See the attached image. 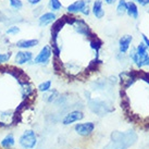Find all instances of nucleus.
<instances>
[{
	"instance_id": "1",
	"label": "nucleus",
	"mask_w": 149,
	"mask_h": 149,
	"mask_svg": "<svg viewBox=\"0 0 149 149\" xmlns=\"http://www.w3.org/2000/svg\"><path fill=\"white\" fill-rule=\"evenodd\" d=\"M19 144L24 149H34L37 145V135L33 130H26L19 139Z\"/></svg>"
},
{
	"instance_id": "2",
	"label": "nucleus",
	"mask_w": 149,
	"mask_h": 149,
	"mask_svg": "<svg viewBox=\"0 0 149 149\" xmlns=\"http://www.w3.org/2000/svg\"><path fill=\"white\" fill-rule=\"evenodd\" d=\"M96 125L93 122H85V123H79L75 125V132L79 134V136H89L91 134H93V132L95 131Z\"/></svg>"
},
{
	"instance_id": "3",
	"label": "nucleus",
	"mask_w": 149,
	"mask_h": 149,
	"mask_svg": "<svg viewBox=\"0 0 149 149\" xmlns=\"http://www.w3.org/2000/svg\"><path fill=\"white\" fill-rule=\"evenodd\" d=\"M84 119V113L81 110H73V111L69 112L62 120L63 125H71L75 123V122H79V121L83 120Z\"/></svg>"
},
{
	"instance_id": "4",
	"label": "nucleus",
	"mask_w": 149,
	"mask_h": 149,
	"mask_svg": "<svg viewBox=\"0 0 149 149\" xmlns=\"http://www.w3.org/2000/svg\"><path fill=\"white\" fill-rule=\"evenodd\" d=\"M51 54H52V51L50 49V47L49 46H45L39 51L37 57L34 59V63H36V64H46L47 62H49Z\"/></svg>"
},
{
	"instance_id": "5",
	"label": "nucleus",
	"mask_w": 149,
	"mask_h": 149,
	"mask_svg": "<svg viewBox=\"0 0 149 149\" xmlns=\"http://www.w3.org/2000/svg\"><path fill=\"white\" fill-rule=\"evenodd\" d=\"M75 25V29L76 32H79V34H83L85 36H88V37H94V35L91 33L89 26L83 21V20H79V19H76L74 22Z\"/></svg>"
},
{
	"instance_id": "6",
	"label": "nucleus",
	"mask_w": 149,
	"mask_h": 149,
	"mask_svg": "<svg viewBox=\"0 0 149 149\" xmlns=\"http://www.w3.org/2000/svg\"><path fill=\"white\" fill-rule=\"evenodd\" d=\"M133 42V36L131 35H124L119 39V50L122 54H124L127 52V50L130 49V46Z\"/></svg>"
},
{
	"instance_id": "7",
	"label": "nucleus",
	"mask_w": 149,
	"mask_h": 149,
	"mask_svg": "<svg viewBox=\"0 0 149 149\" xmlns=\"http://www.w3.org/2000/svg\"><path fill=\"white\" fill-rule=\"evenodd\" d=\"M33 59V54L31 51H19L15 54V63L17 64H25Z\"/></svg>"
},
{
	"instance_id": "8",
	"label": "nucleus",
	"mask_w": 149,
	"mask_h": 149,
	"mask_svg": "<svg viewBox=\"0 0 149 149\" xmlns=\"http://www.w3.org/2000/svg\"><path fill=\"white\" fill-rule=\"evenodd\" d=\"M85 6H86V1H85V0H77V1L73 2L72 4H70V6L66 8V10L70 13L82 12V10H83V8Z\"/></svg>"
},
{
	"instance_id": "9",
	"label": "nucleus",
	"mask_w": 149,
	"mask_h": 149,
	"mask_svg": "<svg viewBox=\"0 0 149 149\" xmlns=\"http://www.w3.org/2000/svg\"><path fill=\"white\" fill-rule=\"evenodd\" d=\"M38 45V39H22L17 42V47L21 49H29Z\"/></svg>"
},
{
	"instance_id": "10",
	"label": "nucleus",
	"mask_w": 149,
	"mask_h": 149,
	"mask_svg": "<svg viewBox=\"0 0 149 149\" xmlns=\"http://www.w3.org/2000/svg\"><path fill=\"white\" fill-rule=\"evenodd\" d=\"M135 49H136V54H137V56H138V58H139V63H141L146 57H148L149 56L148 49H147V47L145 46L144 42H141ZM139 63H138V65L137 66H139Z\"/></svg>"
},
{
	"instance_id": "11",
	"label": "nucleus",
	"mask_w": 149,
	"mask_h": 149,
	"mask_svg": "<svg viewBox=\"0 0 149 149\" xmlns=\"http://www.w3.org/2000/svg\"><path fill=\"white\" fill-rule=\"evenodd\" d=\"M93 13L97 19H101L104 15V11L102 8V1L101 0H96L94 6H93Z\"/></svg>"
},
{
	"instance_id": "12",
	"label": "nucleus",
	"mask_w": 149,
	"mask_h": 149,
	"mask_svg": "<svg viewBox=\"0 0 149 149\" xmlns=\"http://www.w3.org/2000/svg\"><path fill=\"white\" fill-rule=\"evenodd\" d=\"M56 20V14L52 12H48L42 14V17H39V25L40 26H46V25L50 24Z\"/></svg>"
},
{
	"instance_id": "13",
	"label": "nucleus",
	"mask_w": 149,
	"mask_h": 149,
	"mask_svg": "<svg viewBox=\"0 0 149 149\" xmlns=\"http://www.w3.org/2000/svg\"><path fill=\"white\" fill-rule=\"evenodd\" d=\"M14 144H15V138H14V136H13L12 134H9V135H7V136L4 137L3 139L1 141V143H0L1 147H2V148H4V149L12 148L13 146H14Z\"/></svg>"
},
{
	"instance_id": "14",
	"label": "nucleus",
	"mask_w": 149,
	"mask_h": 149,
	"mask_svg": "<svg viewBox=\"0 0 149 149\" xmlns=\"http://www.w3.org/2000/svg\"><path fill=\"white\" fill-rule=\"evenodd\" d=\"M126 13L128 14V17H133V19H138V9H137V6L134 2H128L127 3V10H126Z\"/></svg>"
},
{
	"instance_id": "15",
	"label": "nucleus",
	"mask_w": 149,
	"mask_h": 149,
	"mask_svg": "<svg viewBox=\"0 0 149 149\" xmlns=\"http://www.w3.org/2000/svg\"><path fill=\"white\" fill-rule=\"evenodd\" d=\"M21 91H22V95H23V98H29V96L34 93L33 87L31 86L27 82H22L21 83Z\"/></svg>"
},
{
	"instance_id": "16",
	"label": "nucleus",
	"mask_w": 149,
	"mask_h": 149,
	"mask_svg": "<svg viewBox=\"0 0 149 149\" xmlns=\"http://www.w3.org/2000/svg\"><path fill=\"white\" fill-rule=\"evenodd\" d=\"M127 10V2L125 0H120L119 4H118V8H116V12L119 15H123Z\"/></svg>"
},
{
	"instance_id": "17",
	"label": "nucleus",
	"mask_w": 149,
	"mask_h": 149,
	"mask_svg": "<svg viewBox=\"0 0 149 149\" xmlns=\"http://www.w3.org/2000/svg\"><path fill=\"white\" fill-rule=\"evenodd\" d=\"M91 47L93 48L94 50H96L97 52H98V50L100 49V47H101V45H102V42H101V40H100L98 37H96V36H94V37H91Z\"/></svg>"
},
{
	"instance_id": "18",
	"label": "nucleus",
	"mask_w": 149,
	"mask_h": 149,
	"mask_svg": "<svg viewBox=\"0 0 149 149\" xmlns=\"http://www.w3.org/2000/svg\"><path fill=\"white\" fill-rule=\"evenodd\" d=\"M49 7L52 11H59L62 8V4L59 0H50L49 1Z\"/></svg>"
},
{
	"instance_id": "19",
	"label": "nucleus",
	"mask_w": 149,
	"mask_h": 149,
	"mask_svg": "<svg viewBox=\"0 0 149 149\" xmlns=\"http://www.w3.org/2000/svg\"><path fill=\"white\" fill-rule=\"evenodd\" d=\"M51 88V81H46V82H42L39 86H38V89L42 93H46Z\"/></svg>"
},
{
	"instance_id": "20",
	"label": "nucleus",
	"mask_w": 149,
	"mask_h": 149,
	"mask_svg": "<svg viewBox=\"0 0 149 149\" xmlns=\"http://www.w3.org/2000/svg\"><path fill=\"white\" fill-rule=\"evenodd\" d=\"M11 58V52H7V54H0V64L8 62Z\"/></svg>"
},
{
	"instance_id": "21",
	"label": "nucleus",
	"mask_w": 149,
	"mask_h": 149,
	"mask_svg": "<svg viewBox=\"0 0 149 149\" xmlns=\"http://www.w3.org/2000/svg\"><path fill=\"white\" fill-rule=\"evenodd\" d=\"M10 1V4H11V7L14 9H17V10H19V9L22 8V1L21 0H9Z\"/></svg>"
},
{
	"instance_id": "22",
	"label": "nucleus",
	"mask_w": 149,
	"mask_h": 149,
	"mask_svg": "<svg viewBox=\"0 0 149 149\" xmlns=\"http://www.w3.org/2000/svg\"><path fill=\"white\" fill-rule=\"evenodd\" d=\"M20 32V29L17 27V26H11V27H9L7 29V34L8 35H13V34H17Z\"/></svg>"
},
{
	"instance_id": "23",
	"label": "nucleus",
	"mask_w": 149,
	"mask_h": 149,
	"mask_svg": "<svg viewBox=\"0 0 149 149\" xmlns=\"http://www.w3.org/2000/svg\"><path fill=\"white\" fill-rule=\"evenodd\" d=\"M144 66H149V56L148 57H146V58L139 63V66H138V68L141 69V68H144Z\"/></svg>"
},
{
	"instance_id": "24",
	"label": "nucleus",
	"mask_w": 149,
	"mask_h": 149,
	"mask_svg": "<svg viewBox=\"0 0 149 149\" xmlns=\"http://www.w3.org/2000/svg\"><path fill=\"white\" fill-rule=\"evenodd\" d=\"M141 37H143V42L145 44V46L147 47V49H149V38L146 36L145 34H141Z\"/></svg>"
},
{
	"instance_id": "25",
	"label": "nucleus",
	"mask_w": 149,
	"mask_h": 149,
	"mask_svg": "<svg viewBox=\"0 0 149 149\" xmlns=\"http://www.w3.org/2000/svg\"><path fill=\"white\" fill-rule=\"evenodd\" d=\"M82 13H83V14H85V15H88V14H89V8H88V6H87V4L83 8V10H82Z\"/></svg>"
},
{
	"instance_id": "26",
	"label": "nucleus",
	"mask_w": 149,
	"mask_h": 149,
	"mask_svg": "<svg viewBox=\"0 0 149 149\" xmlns=\"http://www.w3.org/2000/svg\"><path fill=\"white\" fill-rule=\"evenodd\" d=\"M138 3H141V6H147L149 3V0H137Z\"/></svg>"
},
{
	"instance_id": "27",
	"label": "nucleus",
	"mask_w": 149,
	"mask_h": 149,
	"mask_svg": "<svg viewBox=\"0 0 149 149\" xmlns=\"http://www.w3.org/2000/svg\"><path fill=\"white\" fill-rule=\"evenodd\" d=\"M27 1H29V3L34 4V6H35V4H38V3H39V2L42 1V0H27Z\"/></svg>"
},
{
	"instance_id": "28",
	"label": "nucleus",
	"mask_w": 149,
	"mask_h": 149,
	"mask_svg": "<svg viewBox=\"0 0 149 149\" xmlns=\"http://www.w3.org/2000/svg\"><path fill=\"white\" fill-rule=\"evenodd\" d=\"M104 1H106V3H108V4H112L116 2V0H104Z\"/></svg>"
},
{
	"instance_id": "29",
	"label": "nucleus",
	"mask_w": 149,
	"mask_h": 149,
	"mask_svg": "<svg viewBox=\"0 0 149 149\" xmlns=\"http://www.w3.org/2000/svg\"><path fill=\"white\" fill-rule=\"evenodd\" d=\"M74 149H79V148H74Z\"/></svg>"
},
{
	"instance_id": "30",
	"label": "nucleus",
	"mask_w": 149,
	"mask_h": 149,
	"mask_svg": "<svg viewBox=\"0 0 149 149\" xmlns=\"http://www.w3.org/2000/svg\"><path fill=\"white\" fill-rule=\"evenodd\" d=\"M136 1H137V0H136Z\"/></svg>"
}]
</instances>
